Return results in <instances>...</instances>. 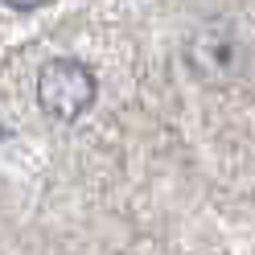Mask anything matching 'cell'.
<instances>
[{
    "label": "cell",
    "instance_id": "6da1fadb",
    "mask_svg": "<svg viewBox=\"0 0 255 255\" xmlns=\"http://www.w3.org/2000/svg\"><path fill=\"white\" fill-rule=\"evenodd\" d=\"M95 74L78 58H50L37 74V103L54 120H78L95 103Z\"/></svg>",
    "mask_w": 255,
    "mask_h": 255
},
{
    "label": "cell",
    "instance_id": "7a4b0ae2",
    "mask_svg": "<svg viewBox=\"0 0 255 255\" xmlns=\"http://www.w3.org/2000/svg\"><path fill=\"white\" fill-rule=\"evenodd\" d=\"M8 8H41V4H50V0H4Z\"/></svg>",
    "mask_w": 255,
    "mask_h": 255
}]
</instances>
